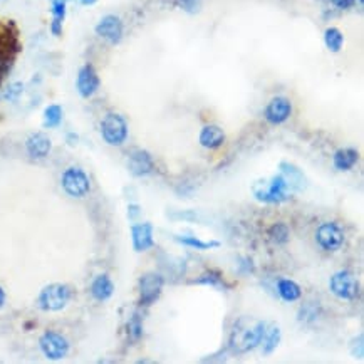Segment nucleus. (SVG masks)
Segmentation results:
<instances>
[{
  "instance_id": "obj_5",
  "label": "nucleus",
  "mask_w": 364,
  "mask_h": 364,
  "mask_svg": "<svg viewBox=\"0 0 364 364\" xmlns=\"http://www.w3.org/2000/svg\"><path fill=\"white\" fill-rule=\"evenodd\" d=\"M60 185L69 197L84 198L91 191V180L86 171L79 166H69L60 176Z\"/></svg>"
},
{
  "instance_id": "obj_26",
  "label": "nucleus",
  "mask_w": 364,
  "mask_h": 364,
  "mask_svg": "<svg viewBox=\"0 0 364 364\" xmlns=\"http://www.w3.org/2000/svg\"><path fill=\"white\" fill-rule=\"evenodd\" d=\"M175 240L180 242L181 245H186V247H190V249H195V250H212V249H217V247H220V242H217V240L203 242L193 235L175 237Z\"/></svg>"
},
{
  "instance_id": "obj_14",
  "label": "nucleus",
  "mask_w": 364,
  "mask_h": 364,
  "mask_svg": "<svg viewBox=\"0 0 364 364\" xmlns=\"http://www.w3.org/2000/svg\"><path fill=\"white\" fill-rule=\"evenodd\" d=\"M153 225L149 222L143 223H134L132 227V240H133V249L136 252H146L153 249L155 245V237H153Z\"/></svg>"
},
{
  "instance_id": "obj_1",
  "label": "nucleus",
  "mask_w": 364,
  "mask_h": 364,
  "mask_svg": "<svg viewBox=\"0 0 364 364\" xmlns=\"http://www.w3.org/2000/svg\"><path fill=\"white\" fill-rule=\"evenodd\" d=\"M265 328H267V323H255L252 326H244V321H240L239 324L235 326L230 334V339H228V349L233 354H247L254 351L255 348L260 346L262 343Z\"/></svg>"
},
{
  "instance_id": "obj_34",
  "label": "nucleus",
  "mask_w": 364,
  "mask_h": 364,
  "mask_svg": "<svg viewBox=\"0 0 364 364\" xmlns=\"http://www.w3.org/2000/svg\"><path fill=\"white\" fill-rule=\"evenodd\" d=\"M128 212H129V218H132V220H134V215H138V213L141 212V210H139V207H136V205H132V207L128 208Z\"/></svg>"
},
{
  "instance_id": "obj_35",
  "label": "nucleus",
  "mask_w": 364,
  "mask_h": 364,
  "mask_svg": "<svg viewBox=\"0 0 364 364\" xmlns=\"http://www.w3.org/2000/svg\"><path fill=\"white\" fill-rule=\"evenodd\" d=\"M6 301H7V294H6V291H4V287L0 286V309L6 306Z\"/></svg>"
},
{
  "instance_id": "obj_16",
  "label": "nucleus",
  "mask_w": 364,
  "mask_h": 364,
  "mask_svg": "<svg viewBox=\"0 0 364 364\" xmlns=\"http://www.w3.org/2000/svg\"><path fill=\"white\" fill-rule=\"evenodd\" d=\"M198 141L207 149H218L223 146V143H225V133H223L220 126L207 124L203 126L202 132H200Z\"/></svg>"
},
{
  "instance_id": "obj_36",
  "label": "nucleus",
  "mask_w": 364,
  "mask_h": 364,
  "mask_svg": "<svg viewBox=\"0 0 364 364\" xmlns=\"http://www.w3.org/2000/svg\"><path fill=\"white\" fill-rule=\"evenodd\" d=\"M76 2L82 7H91L95 6V4H97V0H76Z\"/></svg>"
},
{
  "instance_id": "obj_24",
  "label": "nucleus",
  "mask_w": 364,
  "mask_h": 364,
  "mask_svg": "<svg viewBox=\"0 0 364 364\" xmlns=\"http://www.w3.org/2000/svg\"><path fill=\"white\" fill-rule=\"evenodd\" d=\"M64 119V109L60 105H49L44 109V128L54 129L60 126Z\"/></svg>"
},
{
  "instance_id": "obj_22",
  "label": "nucleus",
  "mask_w": 364,
  "mask_h": 364,
  "mask_svg": "<svg viewBox=\"0 0 364 364\" xmlns=\"http://www.w3.org/2000/svg\"><path fill=\"white\" fill-rule=\"evenodd\" d=\"M279 168H281L282 176L287 180V183L292 190H301L304 186V175H302V171L297 166H294L287 161H282Z\"/></svg>"
},
{
  "instance_id": "obj_8",
  "label": "nucleus",
  "mask_w": 364,
  "mask_h": 364,
  "mask_svg": "<svg viewBox=\"0 0 364 364\" xmlns=\"http://www.w3.org/2000/svg\"><path fill=\"white\" fill-rule=\"evenodd\" d=\"M316 242L323 250L336 252L344 244V230L336 222H326L316 230Z\"/></svg>"
},
{
  "instance_id": "obj_28",
  "label": "nucleus",
  "mask_w": 364,
  "mask_h": 364,
  "mask_svg": "<svg viewBox=\"0 0 364 364\" xmlns=\"http://www.w3.org/2000/svg\"><path fill=\"white\" fill-rule=\"evenodd\" d=\"M195 284H205V286H223V279L222 274L218 270H208L207 274H203L202 277L197 279Z\"/></svg>"
},
{
  "instance_id": "obj_9",
  "label": "nucleus",
  "mask_w": 364,
  "mask_h": 364,
  "mask_svg": "<svg viewBox=\"0 0 364 364\" xmlns=\"http://www.w3.org/2000/svg\"><path fill=\"white\" fill-rule=\"evenodd\" d=\"M163 279L161 274L158 272H148L139 279V304L141 306H151L158 301V297L161 296Z\"/></svg>"
},
{
  "instance_id": "obj_21",
  "label": "nucleus",
  "mask_w": 364,
  "mask_h": 364,
  "mask_svg": "<svg viewBox=\"0 0 364 364\" xmlns=\"http://www.w3.org/2000/svg\"><path fill=\"white\" fill-rule=\"evenodd\" d=\"M277 292L282 301L286 302H296L302 297V289L297 282L291 281V279H281L277 282Z\"/></svg>"
},
{
  "instance_id": "obj_27",
  "label": "nucleus",
  "mask_w": 364,
  "mask_h": 364,
  "mask_svg": "<svg viewBox=\"0 0 364 364\" xmlns=\"http://www.w3.org/2000/svg\"><path fill=\"white\" fill-rule=\"evenodd\" d=\"M126 334L129 336V339L132 341H139L143 336V319L141 316L138 314V312H134V314L129 317L128 324H126Z\"/></svg>"
},
{
  "instance_id": "obj_25",
  "label": "nucleus",
  "mask_w": 364,
  "mask_h": 364,
  "mask_svg": "<svg viewBox=\"0 0 364 364\" xmlns=\"http://www.w3.org/2000/svg\"><path fill=\"white\" fill-rule=\"evenodd\" d=\"M267 235H269V240L272 242V244L286 245L289 242V237H291V230H289V227L286 225V223L279 222V223H274V225L269 227Z\"/></svg>"
},
{
  "instance_id": "obj_2",
  "label": "nucleus",
  "mask_w": 364,
  "mask_h": 364,
  "mask_svg": "<svg viewBox=\"0 0 364 364\" xmlns=\"http://www.w3.org/2000/svg\"><path fill=\"white\" fill-rule=\"evenodd\" d=\"M291 190L287 180L284 178L282 173H279L270 178V181H257L254 185V197L264 203H282L289 198Z\"/></svg>"
},
{
  "instance_id": "obj_29",
  "label": "nucleus",
  "mask_w": 364,
  "mask_h": 364,
  "mask_svg": "<svg viewBox=\"0 0 364 364\" xmlns=\"http://www.w3.org/2000/svg\"><path fill=\"white\" fill-rule=\"evenodd\" d=\"M22 91H24V84H22V82H14V84H11V86L7 87L6 92H4V100L16 101L17 97L22 95Z\"/></svg>"
},
{
  "instance_id": "obj_6",
  "label": "nucleus",
  "mask_w": 364,
  "mask_h": 364,
  "mask_svg": "<svg viewBox=\"0 0 364 364\" xmlns=\"http://www.w3.org/2000/svg\"><path fill=\"white\" fill-rule=\"evenodd\" d=\"M329 289L338 299L354 301L359 296V282L349 270H339L329 279Z\"/></svg>"
},
{
  "instance_id": "obj_15",
  "label": "nucleus",
  "mask_w": 364,
  "mask_h": 364,
  "mask_svg": "<svg viewBox=\"0 0 364 364\" xmlns=\"http://www.w3.org/2000/svg\"><path fill=\"white\" fill-rule=\"evenodd\" d=\"M26 149L32 160H42V158L49 156L50 149H53V141L48 134L32 133L26 141Z\"/></svg>"
},
{
  "instance_id": "obj_32",
  "label": "nucleus",
  "mask_w": 364,
  "mask_h": 364,
  "mask_svg": "<svg viewBox=\"0 0 364 364\" xmlns=\"http://www.w3.org/2000/svg\"><path fill=\"white\" fill-rule=\"evenodd\" d=\"M240 265H244V269H240L242 274H247V272H254V262H252V259H242Z\"/></svg>"
},
{
  "instance_id": "obj_23",
  "label": "nucleus",
  "mask_w": 364,
  "mask_h": 364,
  "mask_svg": "<svg viewBox=\"0 0 364 364\" xmlns=\"http://www.w3.org/2000/svg\"><path fill=\"white\" fill-rule=\"evenodd\" d=\"M324 46L329 53L338 54L344 46V34L338 27H328L324 31Z\"/></svg>"
},
{
  "instance_id": "obj_20",
  "label": "nucleus",
  "mask_w": 364,
  "mask_h": 364,
  "mask_svg": "<svg viewBox=\"0 0 364 364\" xmlns=\"http://www.w3.org/2000/svg\"><path fill=\"white\" fill-rule=\"evenodd\" d=\"M281 339H282V333H281V328L275 324H267V328H265V333H264V338H262V351L265 356H269V354H272L275 349L279 348V344H281Z\"/></svg>"
},
{
  "instance_id": "obj_30",
  "label": "nucleus",
  "mask_w": 364,
  "mask_h": 364,
  "mask_svg": "<svg viewBox=\"0 0 364 364\" xmlns=\"http://www.w3.org/2000/svg\"><path fill=\"white\" fill-rule=\"evenodd\" d=\"M175 4L186 14H197L200 11V0H175Z\"/></svg>"
},
{
  "instance_id": "obj_19",
  "label": "nucleus",
  "mask_w": 364,
  "mask_h": 364,
  "mask_svg": "<svg viewBox=\"0 0 364 364\" xmlns=\"http://www.w3.org/2000/svg\"><path fill=\"white\" fill-rule=\"evenodd\" d=\"M359 151L354 148H341L334 153L333 165L338 171H349L358 165Z\"/></svg>"
},
{
  "instance_id": "obj_4",
  "label": "nucleus",
  "mask_w": 364,
  "mask_h": 364,
  "mask_svg": "<svg viewBox=\"0 0 364 364\" xmlns=\"http://www.w3.org/2000/svg\"><path fill=\"white\" fill-rule=\"evenodd\" d=\"M101 136L111 146H121L128 139V121L119 113H108L101 119Z\"/></svg>"
},
{
  "instance_id": "obj_17",
  "label": "nucleus",
  "mask_w": 364,
  "mask_h": 364,
  "mask_svg": "<svg viewBox=\"0 0 364 364\" xmlns=\"http://www.w3.org/2000/svg\"><path fill=\"white\" fill-rule=\"evenodd\" d=\"M91 296L95 301L97 302H105L111 299V296L114 294V284L111 281V277L108 274H100L96 275L95 281L91 282Z\"/></svg>"
},
{
  "instance_id": "obj_10",
  "label": "nucleus",
  "mask_w": 364,
  "mask_h": 364,
  "mask_svg": "<svg viewBox=\"0 0 364 364\" xmlns=\"http://www.w3.org/2000/svg\"><path fill=\"white\" fill-rule=\"evenodd\" d=\"M95 32L97 37H101L102 41H106L108 44H119L124 34V24L123 21L114 14H108L102 18H100L95 27Z\"/></svg>"
},
{
  "instance_id": "obj_31",
  "label": "nucleus",
  "mask_w": 364,
  "mask_h": 364,
  "mask_svg": "<svg viewBox=\"0 0 364 364\" xmlns=\"http://www.w3.org/2000/svg\"><path fill=\"white\" fill-rule=\"evenodd\" d=\"M331 4L339 11H349L356 6V0H331Z\"/></svg>"
},
{
  "instance_id": "obj_13",
  "label": "nucleus",
  "mask_w": 364,
  "mask_h": 364,
  "mask_svg": "<svg viewBox=\"0 0 364 364\" xmlns=\"http://www.w3.org/2000/svg\"><path fill=\"white\" fill-rule=\"evenodd\" d=\"M128 170L133 176H148L155 171V161L144 149H134L128 158Z\"/></svg>"
},
{
  "instance_id": "obj_33",
  "label": "nucleus",
  "mask_w": 364,
  "mask_h": 364,
  "mask_svg": "<svg viewBox=\"0 0 364 364\" xmlns=\"http://www.w3.org/2000/svg\"><path fill=\"white\" fill-rule=\"evenodd\" d=\"M306 312H307L306 307H302L301 312H299V314H301V317H299V319H301V321H304V319H306V316H302V314H306ZM316 317H317V316H316V312H309V319H307V321H314Z\"/></svg>"
},
{
  "instance_id": "obj_3",
  "label": "nucleus",
  "mask_w": 364,
  "mask_h": 364,
  "mask_svg": "<svg viewBox=\"0 0 364 364\" xmlns=\"http://www.w3.org/2000/svg\"><path fill=\"white\" fill-rule=\"evenodd\" d=\"M73 299V289L68 284H49L42 289L37 297V306L41 311L59 312L66 307Z\"/></svg>"
},
{
  "instance_id": "obj_12",
  "label": "nucleus",
  "mask_w": 364,
  "mask_h": 364,
  "mask_svg": "<svg viewBox=\"0 0 364 364\" xmlns=\"http://www.w3.org/2000/svg\"><path fill=\"white\" fill-rule=\"evenodd\" d=\"M292 102L286 96H275L267 102L264 109V118L270 124H282L291 118Z\"/></svg>"
},
{
  "instance_id": "obj_11",
  "label": "nucleus",
  "mask_w": 364,
  "mask_h": 364,
  "mask_svg": "<svg viewBox=\"0 0 364 364\" xmlns=\"http://www.w3.org/2000/svg\"><path fill=\"white\" fill-rule=\"evenodd\" d=\"M101 86L100 74L95 69L92 64H84V66L77 71L76 76V90L77 95L84 97V100H90L97 92Z\"/></svg>"
},
{
  "instance_id": "obj_7",
  "label": "nucleus",
  "mask_w": 364,
  "mask_h": 364,
  "mask_svg": "<svg viewBox=\"0 0 364 364\" xmlns=\"http://www.w3.org/2000/svg\"><path fill=\"white\" fill-rule=\"evenodd\" d=\"M41 351L49 361H60L68 356L69 353V341L60 333L55 331H46L39 339Z\"/></svg>"
},
{
  "instance_id": "obj_18",
  "label": "nucleus",
  "mask_w": 364,
  "mask_h": 364,
  "mask_svg": "<svg viewBox=\"0 0 364 364\" xmlns=\"http://www.w3.org/2000/svg\"><path fill=\"white\" fill-rule=\"evenodd\" d=\"M50 32L53 36L59 37L63 34V26L68 16V0H50Z\"/></svg>"
}]
</instances>
